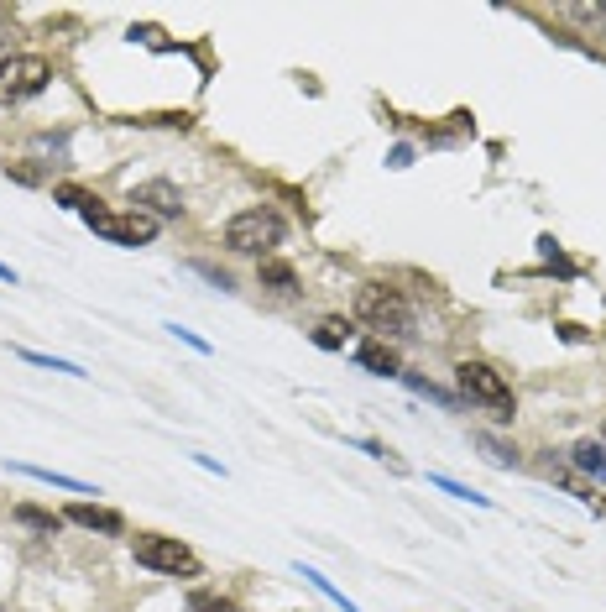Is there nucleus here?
Segmentation results:
<instances>
[{
	"instance_id": "obj_1",
	"label": "nucleus",
	"mask_w": 606,
	"mask_h": 612,
	"mask_svg": "<svg viewBox=\"0 0 606 612\" xmlns=\"http://www.w3.org/2000/svg\"><path fill=\"white\" fill-rule=\"evenodd\" d=\"M356 320L377 330V340L413 335V304H408V293L392 288V283H361L356 288Z\"/></svg>"
},
{
	"instance_id": "obj_2",
	"label": "nucleus",
	"mask_w": 606,
	"mask_h": 612,
	"mask_svg": "<svg viewBox=\"0 0 606 612\" xmlns=\"http://www.w3.org/2000/svg\"><path fill=\"white\" fill-rule=\"evenodd\" d=\"M455 388H460V398H471V403H481L486 414H492L497 424H512V382L492 367V361H476V356H465L460 367H455Z\"/></svg>"
},
{
	"instance_id": "obj_3",
	"label": "nucleus",
	"mask_w": 606,
	"mask_h": 612,
	"mask_svg": "<svg viewBox=\"0 0 606 612\" xmlns=\"http://www.w3.org/2000/svg\"><path fill=\"white\" fill-rule=\"evenodd\" d=\"M288 236V220L272 210V204H256V210H241V215H230L225 225V246L230 252H241V257H267L272 246H283Z\"/></svg>"
},
{
	"instance_id": "obj_4",
	"label": "nucleus",
	"mask_w": 606,
	"mask_h": 612,
	"mask_svg": "<svg viewBox=\"0 0 606 612\" xmlns=\"http://www.w3.org/2000/svg\"><path fill=\"white\" fill-rule=\"evenodd\" d=\"M131 555H136V565H147V571H157V576H183V581H194V576L204 571V560H199L183 539H173V534H136V539H131Z\"/></svg>"
},
{
	"instance_id": "obj_5",
	"label": "nucleus",
	"mask_w": 606,
	"mask_h": 612,
	"mask_svg": "<svg viewBox=\"0 0 606 612\" xmlns=\"http://www.w3.org/2000/svg\"><path fill=\"white\" fill-rule=\"evenodd\" d=\"M53 84V63L42 53H11L0 58V105H21L42 95V89Z\"/></svg>"
},
{
	"instance_id": "obj_6",
	"label": "nucleus",
	"mask_w": 606,
	"mask_h": 612,
	"mask_svg": "<svg viewBox=\"0 0 606 612\" xmlns=\"http://www.w3.org/2000/svg\"><path fill=\"white\" fill-rule=\"evenodd\" d=\"M84 225H89V231H95V236L115 241V246H147V241L157 236V220H152V215H142V210H131V215H115V210H105L100 199L84 210Z\"/></svg>"
},
{
	"instance_id": "obj_7",
	"label": "nucleus",
	"mask_w": 606,
	"mask_h": 612,
	"mask_svg": "<svg viewBox=\"0 0 606 612\" xmlns=\"http://www.w3.org/2000/svg\"><path fill=\"white\" fill-rule=\"evenodd\" d=\"M131 210H142V215H162V220H173L183 215V194L168 184V178H147V184H136L131 189Z\"/></svg>"
},
{
	"instance_id": "obj_8",
	"label": "nucleus",
	"mask_w": 606,
	"mask_h": 612,
	"mask_svg": "<svg viewBox=\"0 0 606 612\" xmlns=\"http://www.w3.org/2000/svg\"><path fill=\"white\" fill-rule=\"evenodd\" d=\"M63 524H79V529H95V534H126V518L115 508H100V503H68Z\"/></svg>"
},
{
	"instance_id": "obj_9",
	"label": "nucleus",
	"mask_w": 606,
	"mask_h": 612,
	"mask_svg": "<svg viewBox=\"0 0 606 612\" xmlns=\"http://www.w3.org/2000/svg\"><path fill=\"white\" fill-rule=\"evenodd\" d=\"M356 361H361L371 377H403V361H398V351H392L387 340H361Z\"/></svg>"
},
{
	"instance_id": "obj_10",
	"label": "nucleus",
	"mask_w": 606,
	"mask_h": 612,
	"mask_svg": "<svg viewBox=\"0 0 606 612\" xmlns=\"http://www.w3.org/2000/svg\"><path fill=\"white\" fill-rule=\"evenodd\" d=\"M11 471H16V476H32V482H48V487H63V492H79V497H100L89 482H79V476H63V471H53V466H27V461H11Z\"/></svg>"
},
{
	"instance_id": "obj_11",
	"label": "nucleus",
	"mask_w": 606,
	"mask_h": 612,
	"mask_svg": "<svg viewBox=\"0 0 606 612\" xmlns=\"http://www.w3.org/2000/svg\"><path fill=\"white\" fill-rule=\"evenodd\" d=\"M309 335H314L319 351H345V346H351V335H356V325L345 320V314H324V320H319Z\"/></svg>"
},
{
	"instance_id": "obj_12",
	"label": "nucleus",
	"mask_w": 606,
	"mask_h": 612,
	"mask_svg": "<svg viewBox=\"0 0 606 612\" xmlns=\"http://www.w3.org/2000/svg\"><path fill=\"white\" fill-rule=\"evenodd\" d=\"M570 461H575V471H586V476H596V482H606V445L580 440V445L570 450Z\"/></svg>"
},
{
	"instance_id": "obj_13",
	"label": "nucleus",
	"mask_w": 606,
	"mask_h": 612,
	"mask_svg": "<svg viewBox=\"0 0 606 612\" xmlns=\"http://www.w3.org/2000/svg\"><path fill=\"white\" fill-rule=\"evenodd\" d=\"M183 612H241V602L225 597V592H215V586H199V592H189Z\"/></svg>"
},
{
	"instance_id": "obj_14",
	"label": "nucleus",
	"mask_w": 606,
	"mask_h": 612,
	"mask_svg": "<svg viewBox=\"0 0 606 612\" xmlns=\"http://www.w3.org/2000/svg\"><path fill=\"white\" fill-rule=\"evenodd\" d=\"M298 576H303V581H309V586H314V592H319V597H330V602H335L340 612H361V607H356L351 597H345V592H340V586H335V581H324V576L314 571V565H303V560H298Z\"/></svg>"
},
{
	"instance_id": "obj_15",
	"label": "nucleus",
	"mask_w": 606,
	"mask_h": 612,
	"mask_svg": "<svg viewBox=\"0 0 606 612\" xmlns=\"http://www.w3.org/2000/svg\"><path fill=\"white\" fill-rule=\"evenodd\" d=\"M256 278H262L267 288H277V293H293V288H298V272H293L288 262H277V257H262V267H256Z\"/></svg>"
},
{
	"instance_id": "obj_16",
	"label": "nucleus",
	"mask_w": 606,
	"mask_h": 612,
	"mask_svg": "<svg viewBox=\"0 0 606 612\" xmlns=\"http://www.w3.org/2000/svg\"><path fill=\"white\" fill-rule=\"evenodd\" d=\"M16 356L21 361H32V367H42V372H63V377H89L79 361H63V356H48V351H27V346H16Z\"/></svg>"
},
{
	"instance_id": "obj_17",
	"label": "nucleus",
	"mask_w": 606,
	"mask_h": 612,
	"mask_svg": "<svg viewBox=\"0 0 606 612\" xmlns=\"http://www.w3.org/2000/svg\"><path fill=\"white\" fill-rule=\"evenodd\" d=\"M16 524H27V529H37V534H58L63 518H58V513H42V508H16Z\"/></svg>"
},
{
	"instance_id": "obj_18",
	"label": "nucleus",
	"mask_w": 606,
	"mask_h": 612,
	"mask_svg": "<svg viewBox=\"0 0 606 612\" xmlns=\"http://www.w3.org/2000/svg\"><path fill=\"white\" fill-rule=\"evenodd\" d=\"M429 482L439 487V492H450V497H460V503H476V508H492V497H481V492H471L465 482H455V476H429Z\"/></svg>"
},
{
	"instance_id": "obj_19",
	"label": "nucleus",
	"mask_w": 606,
	"mask_h": 612,
	"mask_svg": "<svg viewBox=\"0 0 606 612\" xmlns=\"http://www.w3.org/2000/svg\"><path fill=\"white\" fill-rule=\"evenodd\" d=\"M403 382L418 393V398H429V403H445V408H455L460 398L455 393H445V388H434V382H424V377H413V372H403Z\"/></svg>"
},
{
	"instance_id": "obj_20",
	"label": "nucleus",
	"mask_w": 606,
	"mask_h": 612,
	"mask_svg": "<svg viewBox=\"0 0 606 612\" xmlns=\"http://www.w3.org/2000/svg\"><path fill=\"white\" fill-rule=\"evenodd\" d=\"M53 199H58V204H68V210H79V215L89 210V204H95V194H84L79 184H58V189H53Z\"/></svg>"
},
{
	"instance_id": "obj_21",
	"label": "nucleus",
	"mask_w": 606,
	"mask_h": 612,
	"mask_svg": "<svg viewBox=\"0 0 606 612\" xmlns=\"http://www.w3.org/2000/svg\"><path fill=\"white\" fill-rule=\"evenodd\" d=\"M6 178H16V184H27V189H37V184H42V168H32V163H6Z\"/></svg>"
},
{
	"instance_id": "obj_22",
	"label": "nucleus",
	"mask_w": 606,
	"mask_h": 612,
	"mask_svg": "<svg viewBox=\"0 0 606 612\" xmlns=\"http://www.w3.org/2000/svg\"><path fill=\"white\" fill-rule=\"evenodd\" d=\"M481 445L492 450V461H502V466H507V461H518V450H507V445H502V440H492V435H481Z\"/></svg>"
},
{
	"instance_id": "obj_23",
	"label": "nucleus",
	"mask_w": 606,
	"mask_h": 612,
	"mask_svg": "<svg viewBox=\"0 0 606 612\" xmlns=\"http://www.w3.org/2000/svg\"><path fill=\"white\" fill-rule=\"evenodd\" d=\"M173 335H178V340H183V346H194V351H199V356H209V340H199V335H194V330H178V325H173Z\"/></svg>"
},
{
	"instance_id": "obj_24",
	"label": "nucleus",
	"mask_w": 606,
	"mask_h": 612,
	"mask_svg": "<svg viewBox=\"0 0 606 612\" xmlns=\"http://www.w3.org/2000/svg\"><path fill=\"white\" fill-rule=\"evenodd\" d=\"M199 272H204V278H209V283H215V288H230V278H225V272H220V267H209V262H199Z\"/></svg>"
},
{
	"instance_id": "obj_25",
	"label": "nucleus",
	"mask_w": 606,
	"mask_h": 612,
	"mask_svg": "<svg viewBox=\"0 0 606 612\" xmlns=\"http://www.w3.org/2000/svg\"><path fill=\"white\" fill-rule=\"evenodd\" d=\"M0 283H11V288H16V267H11V262H0Z\"/></svg>"
},
{
	"instance_id": "obj_26",
	"label": "nucleus",
	"mask_w": 606,
	"mask_h": 612,
	"mask_svg": "<svg viewBox=\"0 0 606 612\" xmlns=\"http://www.w3.org/2000/svg\"><path fill=\"white\" fill-rule=\"evenodd\" d=\"M11 37V27H6V11H0V42H6Z\"/></svg>"
},
{
	"instance_id": "obj_27",
	"label": "nucleus",
	"mask_w": 606,
	"mask_h": 612,
	"mask_svg": "<svg viewBox=\"0 0 606 612\" xmlns=\"http://www.w3.org/2000/svg\"><path fill=\"white\" fill-rule=\"evenodd\" d=\"M601 445H606V424H601Z\"/></svg>"
}]
</instances>
